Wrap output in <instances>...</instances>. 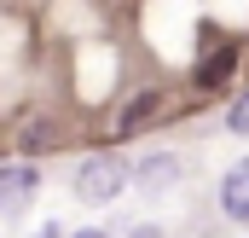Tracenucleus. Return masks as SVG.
<instances>
[{
	"instance_id": "nucleus-3",
	"label": "nucleus",
	"mask_w": 249,
	"mask_h": 238,
	"mask_svg": "<svg viewBox=\"0 0 249 238\" xmlns=\"http://www.w3.org/2000/svg\"><path fill=\"white\" fill-rule=\"evenodd\" d=\"M220 203H226V215L249 221V157H244V163H232V175L220 180Z\"/></svg>"
},
{
	"instance_id": "nucleus-5",
	"label": "nucleus",
	"mask_w": 249,
	"mask_h": 238,
	"mask_svg": "<svg viewBox=\"0 0 249 238\" xmlns=\"http://www.w3.org/2000/svg\"><path fill=\"white\" fill-rule=\"evenodd\" d=\"M139 180H145V186H168V180H174V163H168V157H151Z\"/></svg>"
},
{
	"instance_id": "nucleus-2",
	"label": "nucleus",
	"mask_w": 249,
	"mask_h": 238,
	"mask_svg": "<svg viewBox=\"0 0 249 238\" xmlns=\"http://www.w3.org/2000/svg\"><path fill=\"white\" fill-rule=\"evenodd\" d=\"M35 186H41V175H35L29 163H18V169H0V209H23V203L35 198Z\"/></svg>"
},
{
	"instance_id": "nucleus-7",
	"label": "nucleus",
	"mask_w": 249,
	"mask_h": 238,
	"mask_svg": "<svg viewBox=\"0 0 249 238\" xmlns=\"http://www.w3.org/2000/svg\"><path fill=\"white\" fill-rule=\"evenodd\" d=\"M75 238H105V233H75Z\"/></svg>"
},
{
	"instance_id": "nucleus-6",
	"label": "nucleus",
	"mask_w": 249,
	"mask_h": 238,
	"mask_svg": "<svg viewBox=\"0 0 249 238\" xmlns=\"http://www.w3.org/2000/svg\"><path fill=\"white\" fill-rule=\"evenodd\" d=\"M226 128H232V134H249V93L238 99V105H232V117H226Z\"/></svg>"
},
{
	"instance_id": "nucleus-1",
	"label": "nucleus",
	"mask_w": 249,
	"mask_h": 238,
	"mask_svg": "<svg viewBox=\"0 0 249 238\" xmlns=\"http://www.w3.org/2000/svg\"><path fill=\"white\" fill-rule=\"evenodd\" d=\"M122 186H127L122 157H87V163H81V175H75V192H81L87 203H110Z\"/></svg>"
},
{
	"instance_id": "nucleus-4",
	"label": "nucleus",
	"mask_w": 249,
	"mask_h": 238,
	"mask_svg": "<svg viewBox=\"0 0 249 238\" xmlns=\"http://www.w3.org/2000/svg\"><path fill=\"white\" fill-rule=\"evenodd\" d=\"M232 70H238V47H232V41H226V47H214V53H209V59L197 64V81H203V87H220V81H226V76H232Z\"/></svg>"
}]
</instances>
